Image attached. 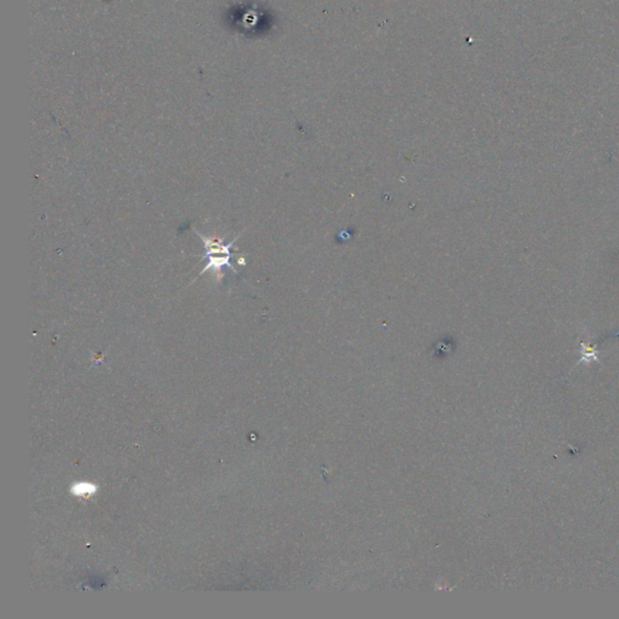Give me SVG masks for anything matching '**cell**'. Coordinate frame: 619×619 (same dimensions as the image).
<instances>
[{
    "instance_id": "cell-1",
    "label": "cell",
    "mask_w": 619,
    "mask_h": 619,
    "mask_svg": "<svg viewBox=\"0 0 619 619\" xmlns=\"http://www.w3.org/2000/svg\"><path fill=\"white\" fill-rule=\"evenodd\" d=\"M196 234L200 236L201 240L205 245L206 253L204 254V257L210 259L208 264L206 265L204 270L201 271L200 276L206 271H208V270H213L217 274H219L220 276V271L224 266L229 268L230 270H232L235 274H237L235 268L230 263L231 255L228 254H231V247L234 246L235 241L239 237L234 239L228 245H223V239L208 237V236L202 235V234H199V232H196Z\"/></svg>"
}]
</instances>
